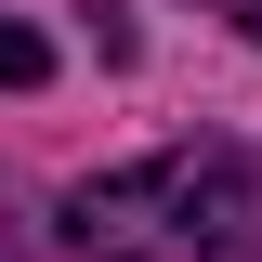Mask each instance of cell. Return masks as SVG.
<instances>
[{"instance_id":"obj_1","label":"cell","mask_w":262,"mask_h":262,"mask_svg":"<svg viewBox=\"0 0 262 262\" xmlns=\"http://www.w3.org/2000/svg\"><path fill=\"white\" fill-rule=\"evenodd\" d=\"M249 158L236 144H170V158H131V170H92L66 196V249L92 262H210L249 236Z\"/></svg>"},{"instance_id":"obj_2","label":"cell","mask_w":262,"mask_h":262,"mask_svg":"<svg viewBox=\"0 0 262 262\" xmlns=\"http://www.w3.org/2000/svg\"><path fill=\"white\" fill-rule=\"evenodd\" d=\"M39 79H53V39H39V27H13V13H0V92H39Z\"/></svg>"},{"instance_id":"obj_3","label":"cell","mask_w":262,"mask_h":262,"mask_svg":"<svg viewBox=\"0 0 262 262\" xmlns=\"http://www.w3.org/2000/svg\"><path fill=\"white\" fill-rule=\"evenodd\" d=\"M236 27H249V39H262V0H236Z\"/></svg>"}]
</instances>
